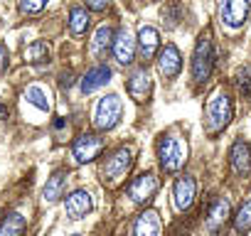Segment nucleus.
<instances>
[{"mask_svg": "<svg viewBox=\"0 0 251 236\" xmlns=\"http://www.w3.org/2000/svg\"><path fill=\"white\" fill-rule=\"evenodd\" d=\"M231 116H234V103H231V96L224 86L214 89L209 101H207V133L209 136H217L222 133L229 121H231Z\"/></svg>", "mask_w": 251, "mask_h": 236, "instance_id": "obj_1", "label": "nucleus"}, {"mask_svg": "<svg viewBox=\"0 0 251 236\" xmlns=\"http://www.w3.org/2000/svg\"><path fill=\"white\" fill-rule=\"evenodd\" d=\"M131 167H133V150L131 148H118L101 165V180H103V185L116 187L118 182L126 180V175L131 172Z\"/></svg>", "mask_w": 251, "mask_h": 236, "instance_id": "obj_2", "label": "nucleus"}, {"mask_svg": "<svg viewBox=\"0 0 251 236\" xmlns=\"http://www.w3.org/2000/svg\"><path fill=\"white\" fill-rule=\"evenodd\" d=\"M214 69V45H212V32L204 30L197 37L195 54H192V79L195 81H207Z\"/></svg>", "mask_w": 251, "mask_h": 236, "instance_id": "obj_3", "label": "nucleus"}, {"mask_svg": "<svg viewBox=\"0 0 251 236\" xmlns=\"http://www.w3.org/2000/svg\"><path fill=\"white\" fill-rule=\"evenodd\" d=\"M158 160L165 172H177L187 160V145L177 136H163L158 143Z\"/></svg>", "mask_w": 251, "mask_h": 236, "instance_id": "obj_4", "label": "nucleus"}, {"mask_svg": "<svg viewBox=\"0 0 251 236\" xmlns=\"http://www.w3.org/2000/svg\"><path fill=\"white\" fill-rule=\"evenodd\" d=\"M121 113H123V103L116 94H108L99 101L96 113H94V126L99 131H111L118 121H121Z\"/></svg>", "mask_w": 251, "mask_h": 236, "instance_id": "obj_5", "label": "nucleus"}, {"mask_svg": "<svg viewBox=\"0 0 251 236\" xmlns=\"http://www.w3.org/2000/svg\"><path fill=\"white\" fill-rule=\"evenodd\" d=\"M103 145H106V143H103V138H99V136H94V133H84V136H79V138L74 141V145H72L74 163L84 165V163L96 160V158L101 155Z\"/></svg>", "mask_w": 251, "mask_h": 236, "instance_id": "obj_6", "label": "nucleus"}, {"mask_svg": "<svg viewBox=\"0 0 251 236\" xmlns=\"http://www.w3.org/2000/svg\"><path fill=\"white\" fill-rule=\"evenodd\" d=\"M158 187H160V180H158L153 172H143L141 177H136V180L128 182L126 192H128V197H131L136 204H146V202H151V199L155 197Z\"/></svg>", "mask_w": 251, "mask_h": 236, "instance_id": "obj_7", "label": "nucleus"}, {"mask_svg": "<svg viewBox=\"0 0 251 236\" xmlns=\"http://www.w3.org/2000/svg\"><path fill=\"white\" fill-rule=\"evenodd\" d=\"M219 15L222 23H226L229 27H241L249 18V0H222Z\"/></svg>", "mask_w": 251, "mask_h": 236, "instance_id": "obj_8", "label": "nucleus"}, {"mask_svg": "<svg viewBox=\"0 0 251 236\" xmlns=\"http://www.w3.org/2000/svg\"><path fill=\"white\" fill-rule=\"evenodd\" d=\"M229 165H231V172L236 177H249L251 172V148L246 141H234L231 150H229Z\"/></svg>", "mask_w": 251, "mask_h": 236, "instance_id": "obj_9", "label": "nucleus"}, {"mask_svg": "<svg viewBox=\"0 0 251 236\" xmlns=\"http://www.w3.org/2000/svg\"><path fill=\"white\" fill-rule=\"evenodd\" d=\"M195 194H197V182H195V177H192V175L177 177L175 189H173V197H175V207H177L180 212H185V209L192 207Z\"/></svg>", "mask_w": 251, "mask_h": 236, "instance_id": "obj_10", "label": "nucleus"}, {"mask_svg": "<svg viewBox=\"0 0 251 236\" xmlns=\"http://www.w3.org/2000/svg\"><path fill=\"white\" fill-rule=\"evenodd\" d=\"M182 69V57H180V49L175 45H165V49L160 52L158 57V71L160 76L165 79H175Z\"/></svg>", "mask_w": 251, "mask_h": 236, "instance_id": "obj_11", "label": "nucleus"}, {"mask_svg": "<svg viewBox=\"0 0 251 236\" xmlns=\"http://www.w3.org/2000/svg\"><path fill=\"white\" fill-rule=\"evenodd\" d=\"M151 91H153V81L148 76V69L146 67L143 69H136L131 74V79H128V94H131V98L138 101V103H143V101L151 98Z\"/></svg>", "mask_w": 251, "mask_h": 236, "instance_id": "obj_12", "label": "nucleus"}, {"mask_svg": "<svg viewBox=\"0 0 251 236\" xmlns=\"http://www.w3.org/2000/svg\"><path fill=\"white\" fill-rule=\"evenodd\" d=\"M113 54L118 59V64H131L133 54H136V40L131 37L128 27H121L118 35L113 37Z\"/></svg>", "mask_w": 251, "mask_h": 236, "instance_id": "obj_13", "label": "nucleus"}, {"mask_svg": "<svg viewBox=\"0 0 251 236\" xmlns=\"http://www.w3.org/2000/svg\"><path fill=\"white\" fill-rule=\"evenodd\" d=\"M64 212L69 219H81L91 212V194L86 189H74L67 199H64Z\"/></svg>", "mask_w": 251, "mask_h": 236, "instance_id": "obj_14", "label": "nucleus"}, {"mask_svg": "<svg viewBox=\"0 0 251 236\" xmlns=\"http://www.w3.org/2000/svg\"><path fill=\"white\" fill-rule=\"evenodd\" d=\"M229 216H231V209H229V202L226 199H214L212 202V207H209V214H207V219H204V224H207V231H212V234H217L219 229H224V224L229 221Z\"/></svg>", "mask_w": 251, "mask_h": 236, "instance_id": "obj_15", "label": "nucleus"}, {"mask_svg": "<svg viewBox=\"0 0 251 236\" xmlns=\"http://www.w3.org/2000/svg\"><path fill=\"white\" fill-rule=\"evenodd\" d=\"M160 47V40H158V30L155 27H141L138 30V54L143 62H151L155 57Z\"/></svg>", "mask_w": 251, "mask_h": 236, "instance_id": "obj_16", "label": "nucleus"}, {"mask_svg": "<svg viewBox=\"0 0 251 236\" xmlns=\"http://www.w3.org/2000/svg\"><path fill=\"white\" fill-rule=\"evenodd\" d=\"M160 216L155 209H146L136 224H133V236H160Z\"/></svg>", "mask_w": 251, "mask_h": 236, "instance_id": "obj_17", "label": "nucleus"}, {"mask_svg": "<svg viewBox=\"0 0 251 236\" xmlns=\"http://www.w3.org/2000/svg\"><path fill=\"white\" fill-rule=\"evenodd\" d=\"M111 81V69L108 67H94V69H89L86 74H84V79H81V91L84 94H91V91H96L99 86H103V84H108Z\"/></svg>", "mask_w": 251, "mask_h": 236, "instance_id": "obj_18", "label": "nucleus"}, {"mask_svg": "<svg viewBox=\"0 0 251 236\" xmlns=\"http://www.w3.org/2000/svg\"><path fill=\"white\" fill-rule=\"evenodd\" d=\"M67 177H69V172H64V170H57L50 180H47V185H45V189H42V197H45V202H57L59 197H62V192H64V185H67Z\"/></svg>", "mask_w": 251, "mask_h": 236, "instance_id": "obj_19", "label": "nucleus"}, {"mask_svg": "<svg viewBox=\"0 0 251 236\" xmlns=\"http://www.w3.org/2000/svg\"><path fill=\"white\" fill-rule=\"evenodd\" d=\"M25 226H27L25 216L20 212H10V214H5L3 221H0V236H23Z\"/></svg>", "mask_w": 251, "mask_h": 236, "instance_id": "obj_20", "label": "nucleus"}, {"mask_svg": "<svg viewBox=\"0 0 251 236\" xmlns=\"http://www.w3.org/2000/svg\"><path fill=\"white\" fill-rule=\"evenodd\" d=\"M113 27L111 25H101L99 30H96V35H94V42H91V52L96 54V57H101V54H106L108 52V47L113 45Z\"/></svg>", "mask_w": 251, "mask_h": 236, "instance_id": "obj_21", "label": "nucleus"}, {"mask_svg": "<svg viewBox=\"0 0 251 236\" xmlns=\"http://www.w3.org/2000/svg\"><path fill=\"white\" fill-rule=\"evenodd\" d=\"M69 30H72L74 37L86 35V30H89V15H86L84 8H72V13H69Z\"/></svg>", "mask_w": 251, "mask_h": 236, "instance_id": "obj_22", "label": "nucleus"}, {"mask_svg": "<svg viewBox=\"0 0 251 236\" xmlns=\"http://www.w3.org/2000/svg\"><path fill=\"white\" fill-rule=\"evenodd\" d=\"M25 59L32 62V64H40V62H47L50 59V45L45 40H37L32 42L27 49H25Z\"/></svg>", "mask_w": 251, "mask_h": 236, "instance_id": "obj_23", "label": "nucleus"}, {"mask_svg": "<svg viewBox=\"0 0 251 236\" xmlns=\"http://www.w3.org/2000/svg\"><path fill=\"white\" fill-rule=\"evenodd\" d=\"M234 229H236L239 234H246V231L251 229V199H246V202L239 207V212L234 214Z\"/></svg>", "mask_w": 251, "mask_h": 236, "instance_id": "obj_24", "label": "nucleus"}, {"mask_svg": "<svg viewBox=\"0 0 251 236\" xmlns=\"http://www.w3.org/2000/svg\"><path fill=\"white\" fill-rule=\"evenodd\" d=\"M163 20H168V27H177V23L182 20V5H180V0H168L165 10H163Z\"/></svg>", "mask_w": 251, "mask_h": 236, "instance_id": "obj_25", "label": "nucleus"}, {"mask_svg": "<svg viewBox=\"0 0 251 236\" xmlns=\"http://www.w3.org/2000/svg\"><path fill=\"white\" fill-rule=\"evenodd\" d=\"M234 81H236V89L241 91V96L249 98V96H251V67H249V64H246V67H239Z\"/></svg>", "mask_w": 251, "mask_h": 236, "instance_id": "obj_26", "label": "nucleus"}, {"mask_svg": "<svg viewBox=\"0 0 251 236\" xmlns=\"http://www.w3.org/2000/svg\"><path fill=\"white\" fill-rule=\"evenodd\" d=\"M25 98H27L32 106H37L40 111H50V98L45 96V91H42L40 86H30V89L25 91Z\"/></svg>", "mask_w": 251, "mask_h": 236, "instance_id": "obj_27", "label": "nucleus"}, {"mask_svg": "<svg viewBox=\"0 0 251 236\" xmlns=\"http://www.w3.org/2000/svg\"><path fill=\"white\" fill-rule=\"evenodd\" d=\"M47 3H50V0H18V8H20L23 15H35V13H40Z\"/></svg>", "mask_w": 251, "mask_h": 236, "instance_id": "obj_28", "label": "nucleus"}, {"mask_svg": "<svg viewBox=\"0 0 251 236\" xmlns=\"http://www.w3.org/2000/svg\"><path fill=\"white\" fill-rule=\"evenodd\" d=\"M86 8H89V10H96V13H101V10L111 8V0H86Z\"/></svg>", "mask_w": 251, "mask_h": 236, "instance_id": "obj_29", "label": "nucleus"}, {"mask_svg": "<svg viewBox=\"0 0 251 236\" xmlns=\"http://www.w3.org/2000/svg\"><path fill=\"white\" fill-rule=\"evenodd\" d=\"M5 67H8V49L0 45V74L5 71Z\"/></svg>", "mask_w": 251, "mask_h": 236, "instance_id": "obj_30", "label": "nucleus"}, {"mask_svg": "<svg viewBox=\"0 0 251 236\" xmlns=\"http://www.w3.org/2000/svg\"><path fill=\"white\" fill-rule=\"evenodd\" d=\"M72 84H74V79H72V71H64V74L59 76V86H67V89H69Z\"/></svg>", "mask_w": 251, "mask_h": 236, "instance_id": "obj_31", "label": "nucleus"}, {"mask_svg": "<svg viewBox=\"0 0 251 236\" xmlns=\"http://www.w3.org/2000/svg\"><path fill=\"white\" fill-rule=\"evenodd\" d=\"M3 118H8V106L0 103V121H3Z\"/></svg>", "mask_w": 251, "mask_h": 236, "instance_id": "obj_32", "label": "nucleus"}, {"mask_svg": "<svg viewBox=\"0 0 251 236\" xmlns=\"http://www.w3.org/2000/svg\"><path fill=\"white\" fill-rule=\"evenodd\" d=\"M151 3H158V0H151Z\"/></svg>", "mask_w": 251, "mask_h": 236, "instance_id": "obj_33", "label": "nucleus"}]
</instances>
